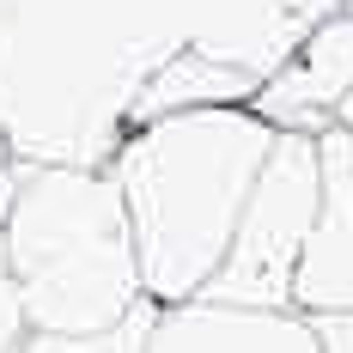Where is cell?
Instances as JSON below:
<instances>
[{
    "mask_svg": "<svg viewBox=\"0 0 353 353\" xmlns=\"http://www.w3.org/2000/svg\"><path fill=\"white\" fill-rule=\"evenodd\" d=\"M317 335H323V353H353V311L347 317H317Z\"/></svg>",
    "mask_w": 353,
    "mask_h": 353,
    "instance_id": "9c48e42d",
    "label": "cell"
},
{
    "mask_svg": "<svg viewBox=\"0 0 353 353\" xmlns=\"http://www.w3.org/2000/svg\"><path fill=\"white\" fill-rule=\"evenodd\" d=\"M347 92H353V6L329 12L299 43V55L256 92V110L281 134H323V128H335Z\"/></svg>",
    "mask_w": 353,
    "mask_h": 353,
    "instance_id": "52a82bcc",
    "label": "cell"
},
{
    "mask_svg": "<svg viewBox=\"0 0 353 353\" xmlns=\"http://www.w3.org/2000/svg\"><path fill=\"white\" fill-rule=\"evenodd\" d=\"M323 201V152L317 134H281L268 165L250 189V208L238 219V238L225 250L208 299L225 305H292V281L317 225Z\"/></svg>",
    "mask_w": 353,
    "mask_h": 353,
    "instance_id": "277c9868",
    "label": "cell"
},
{
    "mask_svg": "<svg viewBox=\"0 0 353 353\" xmlns=\"http://www.w3.org/2000/svg\"><path fill=\"white\" fill-rule=\"evenodd\" d=\"M353 0H12L0 31V128L25 165H110L134 98L195 49L262 92Z\"/></svg>",
    "mask_w": 353,
    "mask_h": 353,
    "instance_id": "6da1fadb",
    "label": "cell"
},
{
    "mask_svg": "<svg viewBox=\"0 0 353 353\" xmlns=\"http://www.w3.org/2000/svg\"><path fill=\"white\" fill-rule=\"evenodd\" d=\"M0 268L37 335H104L152 305L110 165H19L0 208Z\"/></svg>",
    "mask_w": 353,
    "mask_h": 353,
    "instance_id": "3957f363",
    "label": "cell"
},
{
    "mask_svg": "<svg viewBox=\"0 0 353 353\" xmlns=\"http://www.w3.org/2000/svg\"><path fill=\"white\" fill-rule=\"evenodd\" d=\"M335 128H347V134H353V92H347V104H341V116H335Z\"/></svg>",
    "mask_w": 353,
    "mask_h": 353,
    "instance_id": "30bf717a",
    "label": "cell"
},
{
    "mask_svg": "<svg viewBox=\"0 0 353 353\" xmlns=\"http://www.w3.org/2000/svg\"><path fill=\"white\" fill-rule=\"evenodd\" d=\"M146 353H323L317 317L292 305H225V299H183L152 305Z\"/></svg>",
    "mask_w": 353,
    "mask_h": 353,
    "instance_id": "5b68a950",
    "label": "cell"
},
{
    "mask_svg": "<svg viewBox=\"0 0 353 353\" xmlns=\"http://www.w3.org/2000/svg\"><path fill=\"white\" fill-rule=\"evenodd\" d=\"M146 329H152V305L104 335H37V329H25V341H12V353H146Z\"/></svg>",
    "mask_w": 353,
    "mask_h": 353,
    "instance_id": "ba28073f",
    "label": "cell"
},
{
    "mask_svg": "<svg viewBox=\"0 0 353 353\" xmlns=\"http://www.w3.org/2000/svg\"><path fill=\"white\" fill-rule=\"evenodd\" d=\"M274 141L281 128L256 104L171 110L122 134V146L110 152V176L128 201L152 305H183L208 292Z\"/></svg>",
    "mask_w": 353,
    "mask_h": 353,
    "instance_id": "7a4b0ae2",
    "label": "cell"
},
{
    "mask_svg": "<svg viewBox=\"0 0 353 353\" xmlns=\"http://www.w3.org/2000/svg\"><path fill=\"white\" fill-rule=\"evenodd\" d=\"M323 201L317 225L292 281V311L305 317H347L353 311V134L347 128H323Z\"/></svg>",
    "mask_w": 353,
    "mask_h": 353,
    "instance_id": "8992f818",
    "label": "cell"
}]
</instances>
